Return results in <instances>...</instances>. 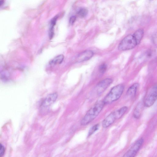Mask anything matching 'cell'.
<instances>
[{"mask_svg":"<svg viewBox=\"0 0 157 157\" xmlns=\"http://www.w3.org/2000/svg\"><path fill=\"white\" fill-rule=\"evenodd\" d=\"M139 85V84L136 83L133 84L130 86L127 91V95L131 98L134 97L136 95Z\"/></svg>","mask_w":157,"mask_h":157,"instance_id":"8fae6325","label":"cell"},{"mask_svg":"<svg viewBox=\"0 0 157 157\" xmlns=\"http://www.w3.org/2000/svg\"><path fill=\"white\" fill-rule=\"evenodd\" d=\"M107 66L105 63L102 64L99 67V71L101 73H105L106 70Z\"/></svg>","mask_w":157,"mask_h":157,"instance_id":"e0dca14e","label":"cell"},{"mask_svg":"<svg viewBox=\"0 0 157 157\" xmlns=\"http://www.w3.org/2000/svg\"><path fill=\"white\" fill-rule=\"evenodd\" d=\"M93 52L91 50H86L79 54L76 59V62L80 63L86 61L93 56Z\"/></svg>","mask_w":157,"mask_h":157,"instance_id":"9c48e42d","label":"cell"},{"mask_svg":"<svg viewBox=\"0 0 157 157\" xmlns=\"http://www.w3.org/2000/svg\"><path fill=\"white\" fill-rule=\"evenodd\" d=\"M57 97L58 94L56 93L48 94L42 101L41 106L44 108L49 107L56 101Z\"/></svg>","mask_w":157,"mask_h":157,"instance_id":"ba28073f","label":"cell"},{"mask_svg":"<svg viewBox=\"0 0 157 157\" xmlns=\"http://www.w3.org/2000/svg\"><path fill=\"white\" fill-rule=\"evenodd\" d=\"M127 109L128 107L124 106L110 113L103 121V127L106 128L109 127L116 120L121 118L126 112Z\"/></svg>","mask_w":157,"mask_h":157,"instance_id":"3957f363","label":"cell"},{"mask_svg":"<svg viewBox=\"0 0 157 157\" xmlns=\"http://www.w3.org/2000/svg\"><path fill=\"white\" fill-rule=\"evenodd\" d=\"M112 80L110 78H106L99 82L97 85L95 90L98 96L101 95L112 83Z\"/></svg>","mask_w":157,"mask_h":157,"instance_id":"52a82bcc","label":"cell"},{"mask_svg":"<svg viewBox=\"0 0 157 157\" xmlns=\"http://www.w3.org/2000/svg\"><path fill=\"white\" fill-rule=\"evenodd\" d=\"M88 10L85 8H81L78 12V14L81 17H85L88 13Z\"/></svg>","mask_w":157,"mask_h":157,"instance_id":"9a60e30c","label":"cell"},{"mask_svg":"<svg viewBox=\"0 0 157 157\" xmlns=\"http://www.w3.org/2000/svg\"><path fill=\"white\" fill-rule=\"evenodd\" d=\"M144 141L143 138H141L138 140L124 155L123 156L125 157H134L142 146Z\"/></svg>","mask_w":157,"mask_h":157,"instance_id":"8992f818","label":"cell"},{"mask_svg":"<svg viewBox=\"0 0 157 157\" xmlns=\"http://www.w3.org/2000/svg\"><path fill=\"white\" fill-rule=\"evenodd\" d=\"M144 105V102H140L137 104L133 114V116L135 118L138 119L140 117L143 110Z\"/></svg>","mask_w":157,"mask_h":157,"instance_id":"30bf717a","label":"cell"},{"mask_svg":"<svg viewBox=\"0 0 157 157\" xmlns=\"http://www.w3.org/2000/svg\"><path fill=\"white\" fill-rule=\"evenodd\" d=\"M4 3V0H0V6L1 7Z\"/></svg>","mask_w":157,"mask_h":157,"instance_id":"44dd1931","label":"cell"},{"mask_svg":"<svg viewBox=\"0 0 157 157\" xmlns=\"http://www.w3.org/2000/svg\"><path fill=\"white\" fill-rule=\"evenodd\" d=\"M138 45L133 35L129 34L125 37L121 42L118 46L120 51L131 49Z\"/></svg>","mask_w":157,"mask_h":157,"instance_id":"277c9868","label":"cell"},{"mask_svg":"<svg viewBox=\"0 0 157 157\" xmlns=\"http://www.w3.org/2000/svg\"><path fill=\"white\" fill-rule=\"evenodd\" d=\"M144 34L143 29H140L137 30L133 34L137 44H139L142 40Z\"/></svg>","mask_w":157,"mask_h":157,"instance_id":"4fadbf2b","label":"cell"},{"mask_svg":"<svg viewBox=\"0 0 157 157\" xmlns=\"http://www.w3.org/2000/svg\"><path fill=\"white\" fill-rule=\"evenodd\" d=\"M153 43L157 47V30L155 33L152 38Z\"/></svg>","mask_w":157,"mask_h":157,"instance_id":"ac0fdd59","label":"cell"},{"mask_svg":"<svg viewBox=\"0 0 157 157\" xmlns=\"http://www.w3.org/2000/svg\"><path fill=\"white\" fill-rule=\"evenodd\" d=\"M76 20L75 16H73L71 17L69 19V23L71 25L73 24L75 22Z\"/></svg>","mask_w":157,"mask_h":157,"instance_id":"ffe728a7","label":"cell"},{"mask_svg":"<svg viewBox=\"0 0 157 157\" xmlns=\"http://www.w3.org/2000/svg\"><path fill=\"white\" fill-rule=\"evenodd\" d=\"M58 17V16L57 15L54 17L51 20L49 30V36L50 39H52L54 34V28L56 24V21Z\"/></svg>","mask_w":157,"mask_h":157,"instance_id":"7c38bea8","label":"cell"},{"mask_svg":"<svg viewBox=\"0 0 157 157\" xmlns=\"http://www.w3.org/2000/svg\"><path fill=\"white\" fill-rule=\"evenodd\" d=\"M124 89V85L120 84L113 87L103 100L105 105L108 104L118 100Z\"/></svg>","mask_w":157,"mask_h":157,"instance_id":"7a4b0ae2","label":"cell"},{"mask_svg":"<svg viewBox=\"0 0 157 157\" xmlns=\"http://www.w3.org/2000/svg\"><path fill=\"white\" fill-rule=\"evenodd\" d=\"M105 105L103 100L99 101L95 103L82 118L81 124L86 125L94 120L99 114Z\"/></svg>","mask_w":157,"mask_h":157,"instance_id":"6da1fadb","label":"cell"},{"mask_svg":"<svg viewBox=\"0 0 157 157\" xmlns=\"http://www.w3.org/2000/svg\"><path fill=\"white\" fill-rule=\"evenodd\" d=\"M99 124H98L92 127L88 132V136H90L97 131L99 128Z\"/></svg>","mask_w":157,"mask_h":157,"instance_id":"2e32d148","label":"cell"},{"mask_svg":"<svg viewBox=\"0 0 157 157\" xmlns=\"http://www.w3.org/2000/svg\"><path fill=\"white\" fill-rule=\"evenodd\" d=\"M64 58V56L63 55L57 56L49 61V64L51 65H56L61 63Z\"/></svg>","mask_w":157,"mask_h":157,"instance_id":"5bb4252c","label":"cell"},{"mask_svg":"<svg viewBox=\"0 0 157 157\" xmlns=\"http://www.w3.org/2000/svg\"><path fill=\"white\" fill-rule=\"evenodd\" d=\"M5 148L4 146L0 144V157H1L4 155L5 152Z\"/></svg>","mask_w":157,"mask_h":157,"instance_id":"d6986e66","label":"cell"},{"mask_svg":"<svg viewBox=\"0 0 157 157\" xmlns=\"http://www.w3.org/2000/svg\"><path fill=\"white\" fill-rule=\"evenodd\" d=\"M157 100V85L152 87L145 96L144 103V105L149 107Z\"/></svg>","mask_w":157,"mask_h":157,"instance_id":"5b68a950","label":"cell"}]
</instances>
